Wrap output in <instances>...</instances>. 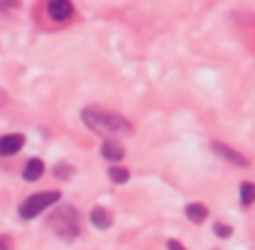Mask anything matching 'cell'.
Masks as SVG:
<instances>
[{
  "instance_id": "cell-1",
  "label": "cell",
  "mask_w": 255,
  "mask_h": 250,
  "mask_svg": "<svg viewBox=\"0 0 255 250\" xmlns=\"http://www.w3.org/2000/svg\"><path fill=\"white\" fill-rule=\"evenodd\" d=\"M84 123L89 125L94 132L98 135H106V137H118V135H130L132 127L130 123H126L121 116H113V113H101V111H84Z\"/></svg>"
},
{
  "instance_id": "cell-2",
  "label": "cell",
  "mask_w": 255,
  "mask_h": 250,
  "mask_svg": "<svg viewBox=\"0 0 255 250\" xmlns=\"http://www.w3.org/2000/svg\"><path fill=\"white\" fill-rule=\"evenodd\" d=\"M59 201V191H42V194H32L30 199H25L20 204V216L22 219H34L37 214H42L44 209H49L52 204Z\"/></svg>"
},
{
  "instance_id": "cell-3",
  "label": "cell",
  "mask_w": 255,
  "mask_h": 250,
  "mask_svg": "<svg viewBox=\"0 0 255 250\" xmlns=\"http://www.w3.org/2000/svg\"><path fill=\"white\" fill-rule=\"evenodd\" d=\"M52 228H54L62 238H76V236H79V214H76V209H71V206L59 209V211L52 216Z\"/></svg>"
},
{
  "instance_id": "cell-4",
  "label": "cell",
  "mask_w": 255,
  "mask_h": 250,
  "mask_svg": "<svg viewBox=\"0 0 255 250\" xmlns=\"http://www.w3.org/2000/svg\"><path fill=\"white\" fill-rule=\"evenodd\" d=\"M47 12H49L52 20L66 22V20H71V15H74V5H71L69 0H52V2L47 5Z\"/></svg>"
},
{
  "instance_id": "cell-5",
  "label": "cell",
  "mask_w": 255,
  "mask_h": 250,
  "mask_svg": "<svg viewBox=\"0 0 255 250\" xmlns=\"http://www.w3.org/2000/svg\"><path fill=\"white\" fill-rule=\"evenodd\" d=\"M211 150L214 152H219L223 159H228V162H233V164H238V167H248V159L241 155V152H236V150H231V147H226L221 142H214L211 145Z\"/></svg>"
},
{
  "instance_id": "cell-6",
  "label": "cell",
  "mask_w": 255,
  "mask_h": 250,
  "mask_svg": "<svg viewBox=\"0 0 255 250\" xmlns=\"http://www.w3.org/2000/svg\"><path fill=\"white\" fill-rule=\"evenodd\" d=\"M25 145L22 135H2L0 137V155H15Z\"/></svg>"
},
{
  "instance_id": "cell-7",
  "label": "cell",
  "mask_w": 255,
  "mask_h": 250,
  "mask_svg": "<svg viewBox=\"0 0 255 250\" xmlns=\"http://www.w3.org/2000/svg\"><path fill=\"white\" fill-rule=\"evenodd\" d=\"M101 155L106 157L108 162H121V159L126 157V150H123L121 142H116V140H106L103 147H101Z\"/></svg>"
},
{
  "instance_id": "cell-8",
  "label": "cell",
  "mask_w": 255,
  "mask_h": 250,
  "mask_svg": "<svg viewBox=\"0 0 255 250\" xmlns=\"http://www.w3.org/2000/svg\"><path fill=\"white\" fill-rule=\"evenodd\" d=\"M91 223H94L96 228H111V223H113V216L106 211V209H101V206H96L94 211H91Z\"/></svg>"
},
{
  "instance_id": "cell-9",
  "label": "cell",
  "mask_w": 255,
  "mask_h": 250,
  "mask_svg": "<svg viewBox=\"0 0 255 250\" xmlns=\"http://www.w3.org/2000/svg\"><path fill=\"white\" fill-rule=\"evenodd\" d=\"M42 172H44V164H42V159H30V162L25 164V172H22V177H25L27 182H34V179H39V177H42Z\"/></svg>"
},
{
  "instance_id": "cell-10",
  "label": "cell",
  "mask_w": 255,
  "mask_h": 250,
  "mask_svg": "<svg viewBox=\"0 0 255 250\" xmlns=\"http://www.w3.org/2000/svg\"><path fill=\"white\" fill-rule=\"evenodd\" d=\"M187 216H189L194 223H201V221L209 216V209H206L204 204H189V206H187Z\"/></svg>"
},
{
  "instance_id": "cell-11",
  "label": "cell",
  "mask_w": 255,
  "mask_h": 250,
  "mask_svg": "<svg viewBox=\"0 0 255 250\" xmlns=\"http://www.w3.org/2000/svg\"><path fill=\"white\" fill-rule=\"evenodd\" d=\"M241 201H243L246 206L255 204V184H251V182H243V184H241Z\"/></svg>"
},
{
  "instance_id": "cell-12",
  "label": "cell",
  "mask_w": 255,
  "mask_h": 250,
  "mask_svg": "<svg viewBox=\"0 0 255 250\" xmlns=\"http://www.w3.org/2000/svg\"><path fill=\"white\" fill-rule=\"evenodd\" d=\"M108 177H111V179H113L116 184H126V182H128V177H130V174H128L126 169H121V167H113V169L108 172Z\"/></svg>"
},
{
  "instance_id": "cell-13",
  "label": "cell",
  "mask_w": 255,
  "mask_h": 250,
  "mask_svg": "<svg viewBox=\"0 0 255 250\" xmlns=\"http://www.w3.org/2000/svg\"><path fill=\"white\" fill-rule=\"evenodd\" d=\"M214 233H216L219 238H228V236H231V228L223 226V223H216V226H214Z\"/></svg>"
},
{
  "instance_id": "cell-14",
  "label": "cell",
  "mask_w": 255,
  "mask_h": 250,
  "mask_svg": "<svg viewBox=\"0 0 255 250\" xmlns=\"http://www.w3.org/2000/svg\"><path fill=\"white\" fill-rule=\"evenodd\" d=\"M167 250H184V246L177 243V241H169V243H167Z\"/></svg>"
},
{
  "instance_id": "cell-15",
  "label": "cell",
  "mask_w": 255,
  "mask_h": 250,
  "mask_svg": "<svg viewBox=\"0 0 255 250\" xmlns=\"http://www.w3.org/2000/svg\"><path fill=\"white\" fill-rule=\"evenodd\" d=\"M0 250H12V248H10V243H7L5 238H0Z\"/></svg>"
}]
</instances>
